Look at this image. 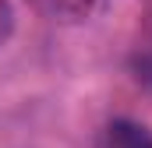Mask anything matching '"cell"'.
Segmentation results:
<instances>
[{
	"mask_svg": "<svg viewBox=\"0 0 152 148\" xmlns=\"http://www.w3.org/2000/svg\"><path fill=\"white\" fill-rule=\"evenodd\" d=\"M106 145L110 148H152V134L138 123H127V120H117L106 131Z\"/></svg>",
	"mask_w": 152,
	"mask_h": 148,
	"instance_id": "6da1fadb",
	"label": "cell"
},
{
	"mask_svg": "<svg viewBox=\"0 0 152 148\" xmlns=\"http://www.w3.org/2000/svg\"><path fill=\"white\" fill-rule=\"evenodd\" d=\"M14 36V7H11V0H0V49L11 42Z\"/></svg>",
	"mask_w": 152,
	"mask_h": 148,
	"instance_id": "7a4b0ae2",
	"label": "cell"
},
{
	"mask_svg": "<svg viewBox=\"0 0 152 148\" xmlns=\"http://www.w3.org/2000/svg\"><path fill=\"white\" fill-rule=\"evenodd\" d=\"M145 78H149V81H152V64H145Z\"/></svg>",
	"mask_w": 152,
	"mask_h": 148,
	"instance_id": "3957f363",
	"label": "cell"
}]
</instances>
